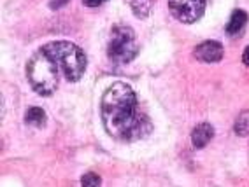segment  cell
<instances>
[{"label":"cell","mask_w":249,"mask_h":187,"mask_svg":"<svg viewBox=\"0 0 249 187\" xmlns=\"http://www.w3.org/2000/svg\"><path fill=\"white\" fill-rule=\"evenodd\" d=\"M100 116L106 131L118 142H137L153 129L149 117L139 107L137 94L126 82H116L106 89Z\"/></svg>","instance_id":"6da1fadb"},{"label":"cell","mask_w":249,"mask_h":187,"mask_svg":"<svg viewBox=\"0 0 249 187\" xmlns=\"http://www.w3.org/2000/svg\"><path fill=\"white\" fill-rule=\"evenodd\" d=\"M27 77L34 91L51 96L58 88V65L42 47L32 54L27 63Z\"/></svg>","instance_id":"7a4b0ae2"},{"label":"cell","mask_w":249,"mask_h":187,"mask_svg":"<svg viewBox=\"0 0 249 187\" xmlns=\"http://www.w3.org/2000/svg\"><path fill=\"white\" fill-rule=\"evenodd\" d=\"M42 49L56 62L58 68H62L65 79L71 82H77L86 72V54L85 51L77 47L74 42L67 40H56L49 42Z\"/></svg>","instance_id":"3957f363"},{"label":"cell","mask_w":249,"mask_h":187,"mask_svg":"<svg viewBox=\"0 0 249 187\" xmlns=\"http://www.w3.org/2000/svg\"><path fill=\"white\" fill-rule=\"evenodd\" d=\"M137 56L135 31L128 25L118 23L111 28L107 40V58L114 65H126Z\"/></svg>","instance_id":"277c9868"},{"label":"cell","mask_w":249,"mask_h":187,"mask_svg":"<svg viewBox=\"0 0 249 187\" xmlns=\"http://www.w3.org/2000/svg\"><path fill=\"white\" fill-rule=\"evenodd\" d=\"M207 0H169V9L178 21L192 25L204 16Z\"/></svg>","instance_id":"5b68a950"},{"label":"cell","mask_w":249,"mask_h":187,"mask_svg":"<svg viewBox=\"0 0 249 187\" xmlns=\"http://www.w3.org/2000/svg\"><path fill=\"white\" fill-rule=\"evenodd\" d=\"M195 58L204 63H216L223 58V46L218 40H205L198 44L193 51Z\"/></svg>","instance_id":"8992f818"},{"label":"cell","mask_w":249,"mask_h":187,"mask_svg":"<svg viewBox=\"0 0 249 187\" xmlns=\"http://www.w3.org/2000/svg\"><path fill=\"white\" fill-rule=\"evenodd\" d=\"M249 18L248 14H246V11L242 9H235L233 13H231L230 16V21H228L227 25V35L228 37H240L242 33H244V28L246 25H248Z\"/></svg>","instance_id":"52a82bcc"},{"label":"cell","mask_w":249,"mask_h":187,"mask_svg":"<svg viewBox=\"0 0 249 187\" xmlns=\"http://www.w3.org/2000/svg\"><path fill=\"white\" fill-rule=\"evenodd\" d=\"M214 137V128L209 125V123H202V125H198L195 129H193L192 133V143L193 147L196 149H204L207 143L213 140Z\"/></svg>","instance_id":"ba28073f"},{"label":"cell","mask_w":249,"mask_h":187,"mask_svg":"<svg viewBox=\"0 0 249 187\" xmlns=\"http://www.w3.org/2000/svg\"><path fill=\"white\" fill-rule=\"evenodd\" d=\"M46 123H48V117L40 107H30L25 114V125L30 128H44Z\"/></svg>","instance_id":"9c48e42d"},{"label":"cell","mask_w":249,"mask_h":187,"mask_svg":"<svg viewBox=\"0 0 249 187\" xmlns=\"http://www.w3.org/2000/svg\"><path fill=\"white\" fill-rule=\"evenodd\" d=\"M126 4L130 5V9L134 11L135 16H139L141 19H146L151 14L156 0H126Z\"/></svg>","instance_id":"30bf717a"},{"label":"cell","mask_w":249,"mask_h":187,"mask_svg":"<svg viewBox=\"0 0 249 187\" xmlns=\"http://www.w3.org/2000/svg\"><path fill=\"white\" fill-rule=\"evenodd\" d=\"M233 129H235V133L240 135V137L249 135V112H242V114L237 117L235 125H233Z\"/></svg>","instance_id":"8fae6325"},{"label":"cell","mask_w":249,"mask_h":187,"mask_svg":"<svg viewBox=\"0 0 249 187\" xmlns=\"http://www.w3.org/2000/svg\"><path fill=\"white\" fill-rule=\"evenodd\" d=\"M81 184L85 187H89V186H100L102 184V178L98 177L97 173H93V171H89V173H86L85 177L81 178Z\"/></svg>","instance_id":"7c38bea8"},{"label":"cell","mask_w":249,"mask_h":187,"mask_svg":"<svg viewBox=\"0 0 249 187\" xmlns=\"http://www.w3.org/2000/svg\"><path fill=\"white\" fill-rule=\"evenodd\" d=\"M71 0H51V4H49V7L51 9H60V7H63V5H67Z\"/></svg>","instance_id":"4fadbf2b"},{"label":"cell","mask_w":249,"mask_h":187,"mask_svg":"<svg viewBox=\"0 0 249 187\" xmlns=\"http://www.w3.org/2000/svg\"><path fill=\"white\" fill-rule=\"evenodd\" d=\"M104 2H107V0H83V4H85L86 7H98V5H102Z\"/></svg>","instance_id":"5bb4252c"},{"label":"cell","mask_w":249,"mask_h":187,"mask_svg":"<svg viewBox=\"0 0 249 187\" xmlns=\"http://www.w3.org/2000/svg\"><path fill=\"white\" fill-rule=\"evenodd\" d=\"M242 62H244V65H248V67H249V46L244 49V54H242Z\"/></svg>","instance_id":"9a60e30c"}]
</instances>
